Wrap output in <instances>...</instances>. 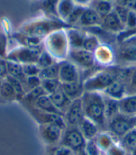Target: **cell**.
<instances>
[{"label":"cell","mask_w":136,"mask_h":155,"mask_svg":"<svg viewBox=\"0 0 136 155\" xmlns=\"http://www.w3.org/2000/svg\"><path fill=\"white\" fill-rule=\"evenodd\" d=\"M68 60H70L78 68H81L84 71L92 69L95 65L93 52L88 51L84 49H70Z\"/></svg>","instance_id":"ba28073f"},{"label":"cell","mask_w":136,"mask_h":155,"mask_svg":"<svg viewBox=\"0 0 136 155\" xmlns=\"http://www.w3.org/2000/svg\"><path fill=\"white\" fill-rule=\"evenodd\" d=\"M59 81L61 83L78 82L80 81L79 68L70 60L59 62Z\"/></svg>","instance_id":"8fae6325"},{"label":"cell","mask_w":136,"mask_h":155,"mask_svg":"<svg viewBox=\"0 0 136 155\" xmlns=\"http://www.w3.org/2000/svg\"><path fill=\"white\" fill-rule=\"evenodd\" d=\"M114 12L118 17V19L120 20L121 23L125 25V28H126V23H127L129 12H130V8L127 7H120V6L114 5Z\"/></svg>","instance_id":"7bdbcfd3"},{"label":"cell","mask_w":136,"mask_h":155,"mask_svg":"<svg viewBox=\"0 0 136 155\" xmlns=\"http://www.w3.org/2000/svg\"><path fill=\"white\" fill-rule=\"evenodd\" d=\"M64 129L65 128L56 124H47L39 125L40 136L44 143L49 146H55L61 142Z\"/></svg>","instance_id":"30bf717a"},{"label":"cell","mask_w":136,"mask_h":155,"mask_svg":"<svg viewBox=\"0 0 136 155\" xmlns=\"http://www.w3.org/2000/svg\"><path fill=\"white\" fill-rule=\"evenodd\" d=\"M105 1H110V2H112V1H113V2H114V0H105Z\"/></svg>","instance_id":"11a10c76"},{"label":"cell","mask_w":136,"mask_h":155,"mask_svg":"<svg viewBox=\"0 0 136 155\" xmlns=\"http://www.w3.org/2000/svg\"><path fill=\"white\" fill-rule=\"evenodd\" d=\"M4 80L7 81L11 86H12L14 91L16 92L18 101H21L26 94L25 90H24V84H22V82L20 81L18 79H16V78H13V77L8 76V75L5 78Z\"/></svg>","instance_id":"e575fe53"},{"label":"cell","mask_w":136,"mask_h":155,"mask_svg":"<svg viewBox=\"0 0 136 155\" xmlns=\"http://www.w3.org/2000/svg\"><path fill=\"white\" fill-rule=\"evenodd\" d=\"M119 145L129 153L136 148V128L131 130L125 136L119 138Z\"/></svg>","instance_id":"4dcf8cb0"},{"label":"cell","mask_w":136,"mask_h":155,"mask_svg":"<svg viewBox=\"0 0 136 155\" xmlns=\"http://www.w3.org/2000/svg\"><path fill=\"white\" fill-rule=\"evenodd\" d=\"M12 37L14 40L19 43L20 46L28 47L32 49H44L43 47L44 38L25 35V34H22L21 32H17Z\"/></svg>","instance_id":"d6986e66"},{"label":"cell","mask_w":136,"mask_h":155,"mask_svg":"<svg viewBox=\"0 0 136 155\" xmlns=\"http://www.w3.org/2000/svg\"><path fill=\"white\" fill-rule=\"evenodd\" d=\"M33 106L36 107L37 108H38L40 110H42V111L48 112V113H53V114H59V115L63 116V114L61 113L59 110L54 107L49 94H46V95H43V96L39 97Z\"/></svg>","instance_id":"484cf974"},{"label":"cell","mask_w":136,"mask_h":155,"mask_svg":"<svg viewBox=\"0 0 136 155\" xmlns=\"http://www.w3.org/2000/svg\"><path fill=\"white\" fill-rule=\"evenodd\" d=\"M105 96H108L110 98L116 99V100H120L123 97L126 96V88L125 83H124L123 80L118 76V79L113 82L108 88L102 93Z\"/></svg>","instance_id":"ffe728a7"},{"label":"cell","mask_w":136,"mask_h":155,"mask_svg":"<svg viewBox=\"0 0 136 155\" xmlns=\"http://www.w3.org/2000/svg\"><path fill=\"white\" fill-rule=\"evenodd\" d=\"M46 94H47V93L45 92V90L42 88V86H39V87H37V88H35V89L27 92L25 94V95L24 96V98L21 100V102L22 104L34 105L39 97H41L43 95H46Z\"/></svg>","instance_id":"1f68e13d"},{"label":"cell","mask_w":136,"mask_h":155,"mask_svg":"<svg viewBox=\"0 0 136 155\" xmlns=\"http://www.w3.org/2000/svg\"><path fill=\"white\" fill-rule=\"evenodd\" d=\"M78 128L81 131L83 137L86 140L94 139L100 133V129L96 124H94L92 120H89L86 117L83 118L81 123L78 124Z\"/></svg>","instance_id":"7402d4cb"},{"label":"cell","mask_w":136,"mask_h":155,"mask_svg":"<svg viewBox=\"0 0 136 155\" xmlns=\"http://www.w3.org/2000/svg\"><path fill=\"white\" fill-rule=\"evenodd\" d=\"M41 81L42 80L38 76H35V77H26V80L24 82V90L25 93L35 89L37 87L41 86Z\"/></svg>","instance_id":"b9f144b4"},{"label":"cell","mask_w":136,"mask_h":155,"mask_svg":"<svg viewBox=\"0 0 136 155\" xmlns=\"http://www.w3.org/2000/svg\"><path fill=\"white\" fill-rule=\"evenodd\" d=\"M102 20H103L102 17L92 8L87 7V8H85L84 12H83L80 19H79L76 27L85 29V28H89V27L99 26L102 24Z\"/></svg>","instance_id":"9a60e30c"},{"label":"cell","mask_w":136,"mask_h":155,"mask_svg":"<svg viewBox=\"0 0 136 155\" xmlns=\"http://www.w3.org/2000/svg\"><path fill=\"white\" fill-rule=\"evenodd\" d=\"M43 47L56 62H62L68 59L70 45L68 41L66 29H60L52 32L43 40Z\"/></svg>","instance_id":"3957f363"},{"label":"cell","mask_w":136,"mask_h":155,"mask_svg":"<svg viewBox=\"0 0 136 155\" xmlns=\"http://www.w3.org/2000/svg\"><path fill=\"white\" fill-rule=\"evenodd\" d=\"M44 49H32L24 46H17L8 51L7 60L13 61L21 64L34 63L37 64L39 54Z\"/></svg>","instance_id":"8992f818"},{"label":"cell","mask_w":136,"mask_h":155,"mask_svg":"<svg viewBox=\"0 0 136 155\" xmlns=\"http://www.w3.org/2000/svg\"><path fill=\"white\" fill-rule=\"evenodd\" d=\"M95 63L99 64L102 66L110 68V66L115 61V53L113 51L112 48L107 43H101L100 46L93 52Z\"/></svg>","instance_id":"4fadbf2b"},{"label":"cell","mask_w":136,"mask_h":155,"mask_svg":"<svg viewBox=\"0 0 136 155\" xmlns=\"http://www.w3.org/2000/svg\"><path fill=\"white\" fill-rule=\"evenodd\" d=\"M7 68H8V75L13 78H16L20 81L22 82L24 86V82L26 80V77L24 73V68H22V64L7 60Z\"/></svg>","instance_id":"4316f807"},{"label":"cell","mask_w":136,"mask_h":155,"mask_svg":"<svg viewBox=\"0 0 136 155\" xmlns=\"http://www.w3.org/2000/svg\"><path fill=\"white\" fill-rule=\"evenodd\" d=\"M90 5H92V7H89L92 8L102 17V19L114 10V3L110 1H105V0H94Z\"/></svg>","instance_id":"f1b7e54d"},{"label":"cell","mask_w":136,"mask_h":155,"mask_svg":"<svg viewBox=\"0 0 136 155\" xmlns=\"http://www.w3.org/2000/svg\"><path fill=\"white\" fill-rule=\"evenodd\" d=\"M41 86L47 93V94H51L55 91H57L62 86L59 79H49V80H42Z\"/></svg>","instance_id":"8d00e7d4"},{"label":"cell","mask_w":136,"mask_h":155,"mask_svg":"<svg viewBox=\"0 0 136 155\" xmlns=\"http://www.w3.org/2000/svg\"><path fill=\"white\" fill-rule=\"evenodd\" d=\"M94 0H74V2L77 6H81V7H89Z\"/></svg>","instance_id":"f907efd6"},{"label":"cell","mask_w":136,"mask_h":155,"mask_svg":"<svg viewBox=\"0 0 136 155\" xmlns=\"http://www.w3.org/2000/svg\"><path fill=\"white\" fill-rule=\"evenodd\" d=\"M85 117L81 97L75 99L71 102L67 111L64 114V120L66 126H78Z\"/></svg>","instance_id":"7c38bea8"},{"label":"cell","mask_w":136,"mask_h":155,"mask_svg":"<svg viewBox=\"0 0 136 155\" xmlns=\"http://www.w3.org/2000/svg\"><path fill=\"white\" fill-rule=\"evenodd\" d=\"M71 26L60 19H52L47 16L36 17L20 26L19 32L22 34L45 38L52 32L60 29H68Z\"/></svg>","instance_id":"7a4b0ae2"},{"label":"cell","mask_w":136,"mask_h":155,"mask_svg":"<svg viewBox=\"0 0 136 155\" xmlns=\"http://www.w3.org/2000/svg\"><path fill=\"white\" fill-rule=\"evenodd\" d=\"M3 79H1V78H0V87H1V85H2V82H3Z\"/></svg>","instance_id":"f5cc1de1"},{"label":"cell","mask_w":136,"mask_h":155,"mask_svg":"<svg viewBox=\"0 0 136 155\" xmlns=\"http://www.w3.org/2000/svg\"><path fill=\"white\" fill-rule=\"evenodd\" d=\"M54 63H56L54 58L46 50H43L39 54V57H38V60L37 62V64L38 65V68L40 69H42L45 68H48V66L53 64Z\"/></svg>","instance_id":"f35d334b"},{"label":"cell","mask_w":136,"mask_h":155,"mask_svg":"<svg viewBox=\"0 0 136 155\" xmlns=\"http://www.w3.org/2000/svg\"><path fill=\"white\" fill-rule=\"evenodd\" d=\"M7 76H8L7 59L0 58V78L4 80Z\"/></svg>","instance_id":"681fc988"},{"label":"cell","mask_w":136,"mask_h":155,"mask_svg":"<svg viewBox=\"0 0 136 155\" xmlns=\"http://www.w3.org/2000/svg\"><path fill=\"white\" fill-rule=\"evenodd\" d=\"M127 153L128 152L119 145V143L115 144L114 146H112L108 150L105 151L106 155H127Z\"/></svg>","instance_id":"bcb514c9"},{"label":"cell","mask_w":136,"mask_h":155,"mask_svg":"<svg viewBox=\"0 0 136 155\" xmlns=\"http://www.w3.org/2000/svg\"><path fill=\"white\" fill-rule=\"evenodd\" d=\"M0 97L3 98L4 100H7V101L18 100L16 92L14 91L12 86H11L5 80L3 81L2 85H1V87H0Z\"/></svg>","instance_id":"836d02e7"},{"label":"cell","mask_w":136,"mask_h":155,"mask_svg":"<svg viewBox=\"0 0 136 155\" xmlns=\"http://www.w3.org/2000/svg\"><path fill=\"white\" fill-rule=\"evenodd\" d=\"M135 27H136V12H134L132 9H130L125 29H132Z\"/></svg>","instance_id":"7dc6e473"},{"label":"cell","mask_w":136,"mask_h":155,"mask_svg":"<svg viewBox=\"0 0 136 155\" xmlns=\"http://www.w3.org/2000/svg\"><path fill=\"white\" fill-rule=\"evenodd\" d=\"M62 89L66 96L70 100H75V99L80 98L83 94L84 88L82 81L78 82H70V83H62Z\"/></svg>","instance_id":"603a6c76"},{"label":"cell","mask_w":136,"mask_h":155,"mask_svg":"<svg viewBox=\"0 0 136 155\" xmlns=\"http://www.w3.org/2000/svg\"><path fill=\"white\" fill-rule=\"evenodd\" d=\"M76 155H88L86 152H85V150H84V149L83 150H79V151H77L76 153H75Z\"/></svg>","instance_id":"816d5d0a"},{"label":"cell","mask_w":136,"mask_h":155,"mask_svg":"<svg viewBox=\"0 0 136 155\" xmlns=\"http://www.w3.org/2000/svg\"><path fill=\"white\" fill-rule=\"evenodd\" d=\"M68 41L71 49H82L87 32L79 27H70L66 29Z\"/></svg>","instance_id":"e0dca14e"},{"label":"cell","mask_w":136,"mask_h":155,"mask_svg":"<svg viewBox=\"0 0 136 155\" xmlns=\"http://www.w3.org/2000/svg\"><path fill=\"white\" fill-rule=\"evenodd\" d=\"M119 76L125 83L126 95L136 94V64L120 68Z\"/></svg>","instance_id":"5bb4252c"},{"label":"cell","mask_w":136,"mask_h":155,"mask_svg":"<svg viewBox=\"0 0 136 155\" xmlns=\"http://www.w3.org/2000/svg\"><path fill=\"white\" fill-rule=\"evenodd\" d=\"M49 96L50 98L52 104L54 105V107L57 108L61 113H63L64 117V114L67 111L69 106L71 105L72 100H70V99L66 96V94L63 93L62 86L57 91H55L51 94H49Z\"/></svg>","instance_id":"ac0fdd59"},{"label":"cell","mask_w":136,"mask_h":155,"mask_svg":"<svg viewBox=\"0 0 136 155\" xmlns=\"http://www.w3.org/2000/svg\"><path fill=\"white\" fill-rule=\"evenodd\" d=\"M38 77L41 80H49V79H58L59 78V63L56 62L53 64L40 69Z\"/></svg>","instance_id":"d6a6232c"},{"label":"cell","mask_w":136,"mask_h":155,"mask_svg":"<svg viewBox=\"0 0 136 155\" xmlns=\"http://www.w3.org/2000/svg\"><path fill=\"white\" fill-rule=\"evenodd\" d=\"M24 107L30 112V114L34 117L37 123L40 124H59L63 128H66V124L63 116L59 114H53V113H48L42 111V110L37 108L33 105H27V104H22Z\"/></svg>","instance_id":"9c48e42d"},{"label":"cell","mask_w":136,"mask_h":155,"mask_svg":"<svg viewBox=\"0 0 136 155\" xmlns=\"http://www.w3.org/2000/svg\"><path fill=\"white\" fill-rule=\"evenodd\" d=\"M119 112L126 115H136V94L126 95L118 100Z\"/></svg>","instance_id":"cb8c5ba5"},{"label":"cell","mask_w":136,"mask_h":155,"mask_svg":"<svg viewBox=\"0 0 136 155\" xmlns=\"http://www.w3.org/2000/svg\"><path fill=\"white\" fill-rule=\"evenodd\" d=\"M84 9H85V7H81V6H77L76 5V8H74V10L72 12V13L68 16V18L66 19L65 23L71 27L76 26L79 19H80V17H81V15H82V13L84 12Z\"/></svg>","instance_id":"74e56055"},{"label":"cell","mask_w":136,"mask_h":155,"mask_svg":"<svg viewBox=\"0 0 136 155\" xmlns=\"http://www.w3.org/2000/svg\"><path fill=\"white\" fill-rule=\"evenodd\" d=\"M73 155H75V154H73Z\"/></svg>","instance_id":"9f6ffc18"},{"label":"cell","mask_w":136,"mask_h":155,"mask_svg":"<svg viewBox=\"0 0 136 155\" xmlns=\"http://www.w3.org/2000/svg\"><path fill=\"white\" fill-rule=\"evenodd\" d=\"M22 68H24V73L25 77H35L38 76L40 73V68L37 64L30 63L22 64Z\"/></svg>","instance_id":"ee69618b"},{"label":"cell","mask_w":136,"mask_h":155,"mask_svg":"<svg viewBox=\"0 0 136 155\" xmlns=\"http://www.w3.org/2000/svg\"><path fill=\"white\" fill-rule=\"evenodd\" d=\"M86 142L87 140L78 126H66L60 144L69 148L74 153H76L85 148Z\"/></svg>","instance_id":"52a82bcc"},{"label":"cell","mask_w":136,"mask_h":155,"mask_svg":"<svg viewBox=\"0 0 136 155\" xmlns=\"http://www.w3.org/2000/svg\"><path fill=\"white\" fill-rule=\"evenodd\" d=\"M84 150L88 155H101L102 152H103L101 150V149L99 148L95 139L87 140Z\"/></svg>","instance_id":"60d3db41"},{"label":"cell","mask_w":136,"mask_h":155,"mask_svg":"<svg viewBox=\"0 0 136 155\" xmlns=\"http://www.w3.org/2000/svg\"><path fill=\"white\" fill-rule=\"evenodd\" d=\"M8 35L0 28V58L7 59L8 52Z\"/></svg>","instance_id":"ab89813d"},{"label":"cell","mask_w":136,"mask_h":155,"mask_svg":"<svg viewBox=\"0 0 136 155\" xmlns=\"http://www.w3.org/2000/svg\"><path fill=\"white\" fill-rule=\"evenodd\" d=\"M96 143L98 144L99 148L102 151L105 152L108 150L112 146H114L115 144L119 143V139L110 133L109 131H103L100 132L98 136L94 138Z\"/></svg>","instance_id":"44dd1931"},{"label":"cell","mask_w":136,"mask_h":155,"mask_svg":"<svg viewBox=\"0 0 136 155\" xmlns=\"http://www.w3.org/2000/svg\"><path fill=\"white\" fill-rule=\"evenodd\" d=\"M101 155H106V154H105V152H104V151H103V152H102V154H101Z\"/></svg>","instance_id":"db71d44e"},{"label":"cell","mask_w":136,"mask_h":155,"mask_svg":"<svg viewBox=\"0 0 136 155\" xmlns=\"http://www.w3.org/2000/svg\"><path fill=\"white\" fill-rule=\"evenodd\" d=\"M75 154L69 148H67L63 145H60L58 147H55L50 155H73Z\"/></svg>","instance_id":"f6af8a7d"},{"label":"cell","mask_w":136,"mask_h":155,"mask_svg":"<svg viewBox=\"0 0 136 155\" xmlns=\"http://www.w3.org/2000/svg\"><path fill=\"white\" fill-rule=\"evenodd\" d=\"M136 0H114L115 6H120V7H127L130 9H132Z\"/></svg>","instance_id":"c3c4849f"},{"label":"cell","mask_w":136,"mask_h":155,"mask_svg":"<svg viewBox=\"0 0 136 155\" xmlns=\"http://www.w3.org/2000/svg\"><path fill=\"white\" fill-rule=\"evenodd\" d=\"M59 1L60 0H39V8L42 10L43 15L52 19H60L57 12Z\"/></svg>","instance_id":"d4e9b609"},{"label":"cell","mask_w":136,"mask_h":155,"mask_svg":"<svg viewBox=\"0 0 136 155\" xmlns=\"http://www.w3.org/2000/svg\"><path fill=\"white\" fill-rule=\"evenodd\" d=\"M76 6V5L75 4L74 0H60L57 6V12L59 18L65 23L66 19L72 13Z\"/></svg>","instance_id":"83f0119b"},{"label":"cell","mask_w":136,"mask_h":155,"mask_svg":"<svg viewBox=\"0 0 136 155\" xmlns=\"http://www.w3.org/2000/svg\"><path fill=\"white\" fill-rule=\"evenodd\" d=\"M136 126V115H126L118 113L107 123V131L112 133L118 139Z\"/></svg>","instance_id":"5b68a950"},{"label":"cell","mask_w":136,"mask_h":155,"mask_svg":"<svg viewBox=\"0 0 136 155\" xmlns=\"http://www.w3.org/2000/svg\"><path fill=\"white\" fill-rule=\"evenodd\" d=\"M100 26L110 34H119L120 32L125 30V25L120 21L114 10L103 18Z\"/></svg>","instance_id":"2e32d148"},{"label":"cell","mask_w":136,"mask_h":155,"mask_svg":"<svg viewBox=\"0 0 136 155\" xmlns=\"http://www.w3.org/2000/svg\"><path fill=\"white\" fill-rule=\"evenodd\" d=\"M104 100H105V118L107 123L116 115L119 113V107H118V100L110 98L104 94Z\"/></svg>","instance_id":"f546056e"},{"label":"cell","mask_w":136,"mask_h":155,"mask_svg":"<svg viewBox=\"0 0 136 155\" xmlns=\"http://www.w3.org/2000/svg\"><path fill=\"white\" fill-rule=\"evenodd\" d=\"M118 68H105L93 72L82 81L85 92H100L103 93L119 76Z\"/></svg>","instance_id":"277c9868"},{"label":"cell","mask_w":136,"mask_h":155,"mask_svg":"<svg viewBox=\"0 0 136 155\" xmlns=\"http://www.w3.org/2000/svg\"><path fill=\"white\" fill-rule=\"evenodd\" d=\"M100 44H101V41L95 35L87 32L86 38L83 42L82 49H84L88 51H90V52H94L95 50L100 46Z\"/></svg>","instance_id":"d590c367"},{"label":"cell","mask_w":136,"mask_h":155,"mask_svg":"<svg viewBox=\"0 0 136 155\" xmlns=\"http://www.w3.org/2000/svg\"><path fill=\"white\" fill-rule=\"evenodd\" d=\"M81 101L85 117L96 124L100 132L107 131L104 94L100 92H84Z\"/></svg>","instance_id":"6da1fadb"},{"label":"cell","mask_w":136,"mask_h":155,"mask_svg":"<svg viewBox=\"0 0 136 155\" xmlns=\"http://www.w3.org/2000/svg\"><path fill=\"white\" fill-rule=\"evenodd\" d=\"M135 128H136V126H135Z\"/></svg>","instance_id":"6f0895ef"}]
</instances>
